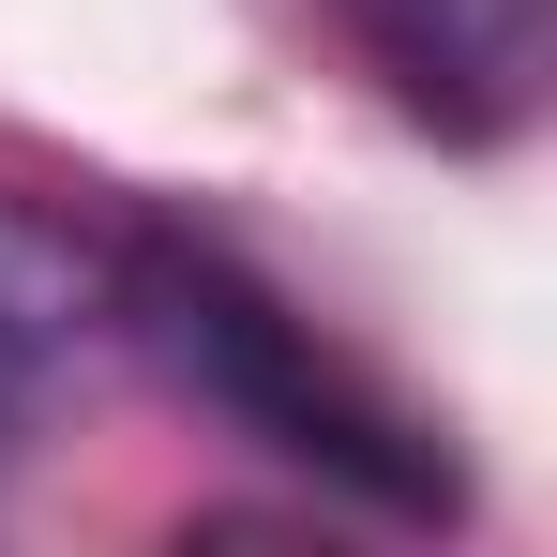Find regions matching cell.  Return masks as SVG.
<instances>
[{
	"label": "cell",
	"instance_id": "1",
	"mask_svg": "<svg viewBox=\"0 0 557 557\" xmlns=\"http://www.w3.org/2000/svg\"><path fill=\"white\" fill-rule=\"evenodd\" d=\"M106 317L182 376L196 407H226L257 453H286L301 482L362 497L392 528H453L467 482H453V453H437V422L392 407V392H376L272 272H242L226 242H196V226H121V242H106Z\"/></svg>",
	"mask_w": 557,
	"mask_h": 557
},
{
	"label": "cell",
	"instance_id": "2",
	"mask_svg": "<svg viewBox=\"0 0 557 557\" xmlns=\"http://www.w3.org/2000/svg\"><path fill=\"white\" fill-rule=\"evenodd\" d=\"M332 30L437 151H512L557 91V0H332Z\"/></svg>",
	"mask_w": 557,
	"mask_h": 557
},
{
	"label": "cell",
	"instance_id": "3",
	"mask_svg": "<svg viewBox=\"0 0 557 557\" xmlns=\"http://www.w3.org/2000/svg\"><path fill=\"white\" fill-rule=\"evenodd\" d=\"M106 332V242H76L61 211H30V196H0V453L76 392Z\"/></svg>",
	"mask_w": 557,
	"mask_h": 557
}]
</instances>
